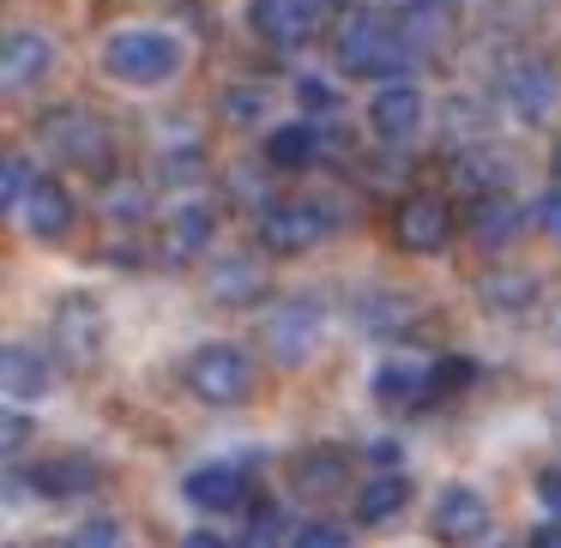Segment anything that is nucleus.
Masks as SVG:
<instances>
[{
	"instance_id": "f257e3e1",
	"label": "nucleus",
	"mask_w": 561,
	"mask_h": 548,
	"mask_svg": "<svg viewBox=\"0 0 561 548\" xmlns=\"http://www.w3.org/2000/svg\"><path fill=\"white\" fill-rule=\"evenodd\" d=\"M332 61L351 79H380V85H392V79H404L423 55L411 49L399 19H380V13H368V7H356V13H339V25H332Z\"/></svg>"
},
{
	"instance_id": "f03ea898",
	"label": "nucleus",
	"mask_w": 561,
	"mask_h": 548,
	"mask_svg": "<svg viewBox=\"0 0 561 548\" xmlns=\"http://www.w3.org/2000/svg\"><path fill=\"white\" fill-rule=\"evenodd\" d=\"M182 61H187L182 43H175L170 31H146V25L115 31L110 49H103V67H110V79H122V85H139V91L170 85V79L182 73Z\"/></svg>"
},
{
	"instance_id": "7ed1b4c3",
	"label": "nucleus",
	"mask_w": 561,
	"mask_h": 548,
	"mask_svg": "<svg viewBox=\"0 0 561 548\" xmlns=\"http://www.w3.org/2000/svg\"><path fill=\"white\" fill-rule=\"evenodd\" d=\"M254 230H260V247H266V254L296 259L339 230V211L320 206V199H272V206H260Z\"/></svg>"
},
{
	"instance_id": "20e7f679",
	"label": "nucleus",
	"mask_w": 561,
	"mask_h": 548,
	"mask_svg": "<svg viewBox=\"0 0 561 548\" xmlns=\"http://www.w3.org/2000/svg\"><path fill=\"white\" fill-rule=\"evenodd\" d=\"M37 145L61 163H79V170H110V127L103 115L79 109V103H61L37 121Z\"/></svg>"
},
{
	"instance_id": "39448f33",
	"label": "nucleus",
	"mask_w": 561,
	"mask_h": 548,
	"mask_svg": "<svg viewBox=\"0 0 561 548\" xmlns=\"http://www.w3.org/2000/svg\"><path fill=\"white\" fill-rule=\"evenodd\" d=\"M187 392L199 404H242L254 392V362L236 343H199L187 355Z\"/></svg>"
},
{
	"instance_id": "423d86ee",
	"label": "nucleus",
	"mask_w": 561,
	"mask_h": 548,
	"mask_svg": "<svg viewBox=\"0 0 561 548\" xmlns=\"http://www.w3.org/2000/svg\"><path fill=\"white\" fill-rule=\"evenodd\" d=\"M248 31L266 49H302L327 31V0H248Z\"/></svg>"
},
{
	"instance_id": "0eeeda50",
	"label": "nucleus",
	"mask_w": 561,
	"mask_h": 548,
	"mask_svg": "<svg viewBox=\"0 0 561 548\" xmlns=\"http://www.w3.org/2000/svg\"><path fill=\"white\" fill-rule=\"evenodd\" d=\"M320 338H327V319H320V302L296 295V302L272 307V319H266V350H272V362H284V368L308 362V355L320 350Z\"/></svg>"
},
{
	"instance_id": "6e6552de",
	"label": "nucleus",
	"mask_w": 561,
	"mask_h": 548,
	"mask_svg": "<svg viewBox=\"0 0 561 548\" xmlns=\"http://www.w3.org/2000/svg\"><path fill=\"white\" fill-rule=\"evenodd\" d=\"M182 494L194 512H236L248 494H254V464H236V458H218V464H194L182 476Z\"/></svg>"
},
{
	"instance_id": "1a4fd4ad",
	"label": "nucleus",
	"mask_w": 561,
	"mask_h": 548,
	"mask_svg": "<svg viewBox=\"0 0 561 548\" xmlns=\"http://www.w3.org/2000/svg\"><path fill=\"white\" fill-rule=\"evenodd\" d=\"M428 121V103L416 85H404V79H392V85H380L375 97H368V133L380 139V145H404V139H416Z\"/></svg>"
},
{
	"instance_id": "9d476101",
	"label": "nucleus",
	"mask_w": 561,
	"mask_h": 548,
	"mask_svg": "<svg viewBox=\"0 0 561 548\" xmlns=\"http://www.w3.org/2000/svg\"><path fill=\"white\" fill-rule=\"evenodd\" d=\"M453 235V211L447 199L435 194H411L399 199V211H392V242L404 247V254H440Z\"/></svg>"
},
{
	"instance_id": "9b49d317",
	"label": "nucleus",
	"mask_w": 561,
	"mask_h": 548,
	"mask_svg": "<svg viewBox=\"0 0 561 548\" xmlns=\"http://www.w3.org/2000/svg\"><path fill=\"white\" fill-rule=\"evenodd\" d=\"M49 73H55V43L43 31H7V43H0V91L25 97Z\"/></svg>"
},
{
	"instance_id": "f8f14e48",
	"label": "nucleus",
	"mask_w": 561,
	"mask_h": 548,
	"mask_svg": "<svg viewBox=\"0 0 561 548\" xmlns=\"http://www.w3.org/2000/svg\"><path fill=\"white\" fill-rule=\"evenodd\" d=\"M211 235H218V211L211 206H175L170 218L158 223V259L163 266H194L199 254L211 247Z\"/></svg>"
},
{
	"instance_id": "ddd939ff",
	"label": "nucleus",
	"mask_w": 561,
	"mask_h": 548,
	"mask_svg": "<svg viewBox=\"0 0 561 548\" xmlns=\"http://www.w3.org/2000/svg\"><path fill=\"white\" fill-rule=\"evenodd\" d=\"M501 97H507V109L519 115V121H543L549 109H556V73H549L537 55H519V61L501 67Z\"/></svg>"
},
{
	"instance_id": "4468645a",
	"label": "nucleus",
	"mask_w": 561,
	"mask_h": 548,
	"mask_svg": "<svg viewBox=\"0 0 561 548\" xmlns=\"http://www.w3.org/2000/svg\"><path fill=\"white\" fill-rule=\"evenodd\" d=\"M13 223L31 235V242H67V235H73V223H79V206H73V194H67L61 182H49V175H43V182L31 187V199L19 206Z\"/></svg>"
},
{
	"instance_id": "2eb2a0df",
	"label": "nucleus",
	"mask_w": 561,
	"mask_h": 548,
	"mask_svg": "<svg viewBox=\"0 0 561 548\" xmlns=\"http://www.w3.org/2000/svg\"><path fill=\"white\" fill-rule=\"evenodd\" d=\"M428 524H435L440 543H459V548H465V543H477V536L489 530V500L477 494V488L453 482V488H440V494H435Z\"/></svg>"
},
{
	"instance_id": "dca6fc26",
	"label": "nucleus",
	"mask_w": 561,
	"mask_h": 548,
	"mask_svg": "<svg viewBox=\"0 0 561 548\" xmlns=\"http://www.w3.org/2000/svg\"><path fill=\"white\" fill-rule=\"evenodd\" d=\"M320 151H327V127L314 121V115H302V121H284L266 133V163L284 175H302L320 163Z\"/></svg>"
},
{
	"instance_id": "f3484780",
	"label": "nucleus",
	"mask_w": 561,
	"mask_h": 548,
	"mask_svg": "<svg viewBox=\"0 0 561 548\" xmlns=\"http://www.w3.org/2000/svg\"><path fill=\"white\" fill-rule=\"evenodd\" d=\"M55 343H61L67 362H91L103 343V314L91 295H61V307H55Z\"/></svg>"
},
{
	"instance_id": "a211bd4d",
	"label": "nucleus",
	"mask_w": 561,
	"mask_h": 548,
	"mask_svg": "<svg viewBox=\"0 0 561 548\" xmlns=\"http://www.w3.org/2000/svg\"><path fill=\"white\" fill-rule=\"evenodd\" d=\"M0 392H7L13 404L55 392V362H49V350H31V343H7V350H0Z\"/></svg>"
},
{
	"instance_id": "6ab92c4d",
	"label": "nucleus",
	"mask_w": 561,
	"mask_h": 548,
	"mask_svg": "<svg viewBox=\"0 0 561 548\" xmlns=\"http://www.w3.org/2000/svg\"><path fill=\"white\" fill-rule=\"evenodd\" d=\"M411 500H416V488H411V476H404V470H375L363 488H356V524L380 530V524H392Z\"/></svg>"
},
{
	"instance_id": "aec40b11",
	"label": "nucleus",
	"mask_w": 561,
	"mask_h": 548,
	"mask_svg": "<svg viewBox=\"0 0 561 548\" xmlns=\"http://www.w3.org/2000/svg\"><path fill=\"white\" fill-rule=\"evenodd\" d=\"M531 218H537V211L513 206L507 194H477V206H471V235H477V247H513Z\"/></svg>"
},
{
	"instance_id": "412c9836",
	"label": "nucleus",
	"mask_w": 561,
	"mask_h": 548,
	"mask_svg": "<svg viewBox=\"0 0 561 548\" xmlns=\"http://www.w3.org/2000/svg\"><path fill=\"white\" fill-rule=\"evenodd\" d=\"M37 494H49V500H79V494H91L98 488V464L91 458H49V464H37Z\"/></svg>"
},
{
	"instance_id": "4be33fe9",
	"label": "nucleus",
	"mask_w": 561,
	"mask_h": 548,
	"mask_svg": "<svg viewBox=\"0 0 561 548\" xmlns=\"http://www.w3.org/2000/svg\"><path fill=\"white\" fill-rule=\"evenodd\" d=\"M375 398L392 404V410L428 398V368H423V362H404V355H399V362H380V368H375Z\"/></svg>"
},
{
	"instance_id": "5701e85b",
	"label": "nucleus",
	"mask_w": 561,
	"mask_h": 548,
	"mask_svg": "<svg viewBox=\"0 0 561 548\" xmlns=\"http://www.w3.org/2000/svg\"><path fill=\"white\" fill-rule=\"evenodd\" d=\"M477 295H483V307H495V314H525V307L537 302V278L531 271H489V278L477 283Z\"/></svg>"
},
{
	"instance_id": "b1692460",
	"label": "nucleus",
	"mask_w": 561,
	"mask_h": 548,
	"mask_svg": "<svg viewBox=\"0 0 561 548\" xmlns=\"http://www.w3.org/2000/svg\"><path fill=\"white\" fill-rule=\"evenodd\" d=\"M103 218L122 223V230H139V223L151 218V194H146V182L110 175V187H103Z\"/></svg>"
},
{
	"instance_id": "393cba45",
	"label": "nucleus",
	"mask_w": 561,
	"mask_h": 548,
	"mask_svg": "<svg viewBox=\"0 0 561 548\" xmlns=\"http://www.w3.org/2000/svg\"><path fill=\"white\" fill-rule=\"evenodd\" d=\"M453 175H459L465 194H501V182H507V163H501L495 151L471 145V151H459V158H453Z\"/></svg>"
},
{
	"instance_id": "a878e982",
	"label": "nucleus",
	"mask_w": 561,
	"mask_h": 548,
	"mask_svg": "<svg viewBox=\"0 0 561 548\" xmlns=\"http://www.w3.org/2000/svg\"><path fill=\"white\" fill-rule=\"evenodd\" d=\"M211 295H218V302H230V307L260 302V295H266V278H260L248 259H224V266L211 271Z\"/></svg>"
},
{
	"instance_id": "bb28decb",
	"label": "nucleus",
	"mask_w": 561,
	"mask_h": 548,
	"mask_svg": "<svg viewBox=\"0 0 561 548\" xmlns=\"http://www.w3.org/2000/svg\"><path fill=\"white\" fill-rule=\"evenodd\" d=\"M296 488H302L308 500H327L344 488V458L339 452H308L302 464H296Z\"/></svg>"
},
{
	"instance_id": "cd10ccee",
	"label": "nucleus",
	"mask_w": 561,
	"mask_h": 548,
	"mask_svg": "<svg viewBox=\"0 0 561 548\" xmlns=\"http://www.w3.org/2000/svg\"><path fill=\"white\" fill-rule=\"evenodd\" d=\"M37 163L25 158V151H7L0 158V206H7V218H19V206L31 199V187H37Z\"/></svg>"
},
{
	"instance_id": "c85d7f7f",
	"label": "nucleus",
	"mask_w": 561,
	"mask_h": 548,
	"mask_svg": "<svg viewBox=\"0 0 561 548\" xmlns=\"http://www.w3.org/2000/svg\"><path fill=\"white\" fill-rule=\"evenodd\" d=\"M272 115V91L266 85H236L224 91V121L230 127H260Z\"/></svg>"
},
{
	"instance_id": "c756f323",
	"label": "nucleus",
	"mask_w": 561,
	"mask_h": 548,
	"mask_svg": "<svg viewBox=\"0 0 561 548\" xmlns=\"http://www.w3.org/2000/svg\"><path fill=\"white\" fill-rule=\"evenodd\" d=\"M471 380H477V362H465V355L428 362V398H440V392H465Z\"/></svg>"
},
{
	"instance_id": "7c9ffc66",
	"label": "nucleus",
	"mask_w": 561,
	"mask_h": 548,
	"mask_svg": "<svg viewBox=\"0 0 561 548\" xmlns=\"http://www.w3.org/2000/svg\"><path fill=\"white\" fill-rule=\"evenodd\" d=\"M67 548H127V530L110 518V512H98V518H85V524H79V530H73V543H67Z\"/></svg>"
},
{
	"instance_id": "2f4dec72",
	"label": "nucleus",
	"mask_w": 561,
	"mask_h": 548,
	"mask_svg": "<svg viewBox=\"0 0 561 548\" xmlns=\"http://www.w3.org/2000/svg\"><path fill=\"white\" fill-rule=\"evenodd\" d=\"M296 103H302L308 115H339V85H327L320 73H302L296 79Z\"/></svg>"
},
{
	"instance_id": "473e14b6",
	"label": "nucleus",
	"mask_w": 561,
	"mask_h": 548,
	"mask_svg": "<svg viewBox=\"0 0 561 548\" xmlns=\"http://www.w3.org/2000/svg\"><path fill=\"white\" fill-rule=\"evenodd\" d=\"M25 446H31V416L13 404V410L0 416V458L19 464V458H25Z\"/></svg>"
},
{
	"instance_id": "72a5a7b5",
	"label": "nucleus",
	"mask_w": 561,
	"mask_h": 548,
	"mask_svg": "<svg viewBox=\"0 0 561 548\" xmlns=\"http://www.w3.org/2000/svg\"><path fill=\"white\" fill-rule=\"evenodd\" d=\"M242 548H296V536L284 530L278 518H266V512H260V518L242 530Z\"/></svg>"
},
{
	"instance_id": "f704fd0d",
	"label": "nucleus",
	"mask_w": 561,
	"mask_h": 548,
	"mask_svg": "<svg viewBox=\"0 0 561 548\" xmlns=\"http://www.w3.org/2000/svg\"><path fill=\"white\" fill-rule=\"evenodd\" d=\"M296 548H351V536H344L339 524H302V530H296Z\"/></svg>"
},
{
	"instance_id": "c9c22d12",
	"label": "nucleus",
	"mask_w": 561,
	"mask_h": 548,
	"mask_svg": "<svg viewBox=\"0 0 561 548\" xmlns=\"http://www.w3.org/2000/svg\"><path fill=\"white\" fill-rule=\"evenodd\" d=\"M531 211H537V230H543V235H549V242H561V182H556V187H549V194H543V199H537V206H531Z\"/></svg>"
},
{
	"instance_id": "e433bc0d",
	"label": "nucleus",
	"mask_w": 561,
	"mask_h": 548,
	"mask_svg": "<svg viewBox=\"0 0 561 548\" xmlns=\"http://www.w3.org/2000/svg\"><path fill=\"white\" fill-rule=\"evenodd\" d=\"M537 494H543V506L561 518V470H543V476H537Z\"/></svg>"
},
{
	"instance_id": "4c0bfd02",
	"label": "nucleus",
	"mask_w": 561,
	"mask_h": 548,
	"mask_svg": "<svg viewBox=\"0 0 561 548\" xmlns=\"http://www.w3.org/2000/svg\"><path fill=\"white\" fill-rule=\"evenodd\" d=\"M525 548H561V518L537 524V530H531V543H525Z\"/></svg>"
},
{
	"instance_id": "58836bf2",
	"label": "nucleus",
	"mask_w": 561,
	"mask_h": 548,
	"mask_svg": "<svg viewBox=\"0 0 561 548\" xmlns=\"http://www.w3.org/2000/svg\"><path fill=\"white\" fill-rule=\"evenodd\" d=\"M182 548H230L224 536H211V530H194V536H182Z\"/></svg>"
},
{
	"instance_id": "ea45409f",
	"label": "nucleus",
	"mask_w": 561,
	"mask_h": 548,
	"mask_svg": "<svg viewBox=\"0 0 561 548\" xmlns=\"http://www.w3.org/2000/svg\"><path fill=\"white\" fill-rule=\"evenodd\" d=\"M368 458H375V470H399V446H375Z\"/></svg>"
},
{
	"instance_id": "a19ab883",
	"label": "nucleus",
	"mask_w": 561,
	"mask_h": 548,
	"mask_svg": "<svg viewBox=\"0 0 561 548\" xmlns=\"http://www.w3.org/2000/svg\"><path fill=\"white\" fill-rule=\"evenodd\" d=\"M549 175L561 182V139H556V151H549Z\"/></svg>"
}]
</instances>
